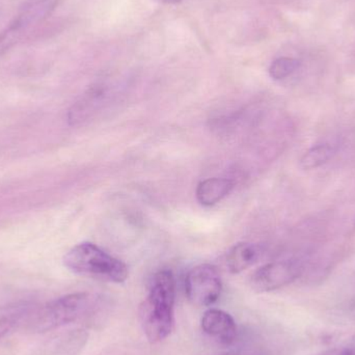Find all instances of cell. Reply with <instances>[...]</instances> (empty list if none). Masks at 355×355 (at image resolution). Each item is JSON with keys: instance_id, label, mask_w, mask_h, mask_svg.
<instances>
[{"instance_id": "1", "label": "cell", "mask_w": 355, "mask_h": 355, "mask_svg": "<svg viewBox=\"0 0 355 355\" xmlns=\"http://www.w3.org/2000/svg\"><path fill=\"white\" fill-rule=\"evenodd\" d=\"M176 281L171 271L154 275L149 295L139 309V320L146 337L151 343L166 340L174 329Z\"/></svg>"}, {"instance_id": "2", "label": "cell", "mask_w": 355, "mask_h": 355, "mask_svg": "<svg viewBox=\"0 0 355 355\" xmlns=\"http://www.w3.org/2000/svg\"><path fill=\"white\" fill-rule=\"evenodd\" d=\"M98 298L85 292L68 294L33 309L26 320L27 329L44 334L70 324L87 316L97 304Z\"/></svg>"}, {"instance_id": "3", "label": "cell", "mask_w": 355, "mask_h": 355, "mask_svg": "<svg viewBox=\"0 0 355 355\" xmlns=\"http://www.w3.org/2000/svg\"><path fill=\"white\" fill-rule=\"evenodd\" d=\"M69 270L83 277H95L110 283L122 284L128 277L126 264L91 242H83L64 257Z\"/></svg>"}, {"instance_id": "4", "label": "cell", "mask_w": 355, "mask_h": 355, "mask_svg": "<svg viewBox=\"0 0 355 355\" xmlns=\"http://www.w3.org/2000/svg\"><path fill=\"white\" fill-rule=\"evenodd\" d=\"M56 3L58 0H33L25 3L10 24L0 33V56L14 47L31 26L49 17Z\"/></svg>"}, {"instance_id": "5", "label": "cell", "mask_w": 355, "mask_h": 355, "mask_svg": "<svg viewBox=\"0 0 355 355\" xmlns=\"http://www.w3.org/2000/svg\"><path fill=\"white\" fill-rule=\"evenodd\" d=\"M185 290L188 300L194 306H211L219 300L223 291L220 275L213 265H198L187 273Z\"/></svg>"}, {"instance_id": "6", "label": "cell", "mask_w": 355, "mask_h": 355, "mask_svg": "<svg viewBox=\"0 0 355 355\" xmlns=\"http://www.w3.org/2000/svg\"><path fill=\"white\" fill-rule=\"evenodd\" d=\"M302 271L304 265L300 261H275L260 267L250 277V285L258 292L273 291L293 283Z\"/></svg>"}, {"instance_id": "7", "label": "cell", "mask_w": 355, "mask_h": 355, "mask_svg": "<svg viewBox=\"0 0 355 355\" xmlns=\"http://www.w3.org/2000/svg\"><path fill=\"white\" fill-rule=\"evenodd\" d=\"M200 324L205 334L223 345H230L235 341L237 336L235 320L225 311L217 309L206 311L202 315Z\"/></svg>"}, {"instance_id": "8", "label": "cell", "mask_w": 355, "mask_h": 355, "mask_svg": "<svg viewBox=\"0 0 355 355\" xmlns=\"http://www.w3.org/2000/svg\"><path fill=\"white\" fill-rule=\"evenodd\" d=\"M234 183L225 178H210L198 184L196 200L204 206H212L220 202L233 189Z\"/></svg>"}, {"instance_id": "9", "label": "cell", "mask_w": 355, "mask_h": 355, "mask_svg": "<svg viewBox=\"0 0 355 355\" xmlns=\"http://www.w3.org/2000/svg\"><path fill=\"white\" fill-rule=\"evenodd\" d=\"M260 246L248 242L236 244L227 256V266L232 273L242 272L250 268L262 254Z\"/></svg>"}, {"instance_id": "10", "label": "cell", "mask_w": 355, "mask_h": 355, "mask_svg": "<svg viewBox=\"0 0 355 355\" xmlns=\"http://www.w3.org/2000/svg\"><path fill=\"white\" fill-rule=\"evenodd\" d=\"M33 309V304L27 302L0 306V340L21 323L26 322Z\"/></svg>"}, {"instance_id": "11", "label": "cell", "mask_w": 355, "mask_h": 355, "mask_svg": "<svg viewBox=\"0 0 355 355\" xmlns=\"http://www.w3.org/2000/svg\"><path fill=\"white\" fill-rule=\"evenodd\" d=\"M337 153V149L331 144H319L313 146L302 155L300 166L304 171L316 170L329 162Z\"/></svg>"}, {"instance_id": "12", "label": "cell", "mask_w": 355, "mask_h": 355, "mask_svg": "<svg viewBox=\"0 0 355 355\" xmlns=\"http://www.w3.org/2000/svg\"><path fill=\"white\" fill-rule=\"evenodd\" d=\"M87 334L81 329L72 331L64 335L56 343L53 355H76L87 343Z\"/></svg>"}, {"instance_id": "13", "label": "cell", "mask_w": 355, "mask_h": 355, "mask_svg": "<svg viewBox=\"0 0 355 355\" xmlns=\"http://www.w3.org/2000/svg\"><path fill=\"white\" fill-rule=\"evenodd\" d=\"M300 62L296 58H279L273 60L269 67V75L275 80H283L291 76L300 69Z\"/></svg>"}, {"instance_id": "14", "label": "cell", "mask_w": 355, "mask_h": 355, "mask_svg": "<svg viewBox=\"0 0 355 355\" xmlns=\"http://www.w3.org/2000/svg\"><path fill=\"white\" fill-rule=\"evenodd\" d=\"M316 355H355V337L346 343Z\"/></svg>"}, {"instance_id": "15", "label": "cell", "mask_w": 355, "mask_h": 355, "mask_svg": "<svg viewBox=\"0 0 355 355\" xmlns=\"http://www.w3.org/2000/svg\"><path fill=\"white\" fill-rule=\"evenodd\" d=\"M158 1L164 2V3L168 4H176L179 2L183 1V0H158Z\"/></svg>"}]
</instances>
